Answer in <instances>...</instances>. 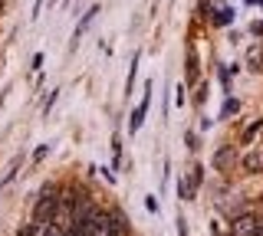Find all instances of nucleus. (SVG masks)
<instances>
[{"label": "nucleus", "instance_id": "f257e3e1", "mask_svg": "<svg viewBox=\"0 0 263 236\" xmlns=\"http://www.w3.org/2000/svg\"><path fill=\"white\" fill-rule=\"evenodd\" d=\"M56 207H60L56 190H53V187H43V190H40V200H36V220H53Z\"/></svg>", "mask_w": 263, "mask_h": 236}, {"label": "nucleus", "instance_id": "f03ea898", "mask_svg": "<svg viewBox=\"0 0 263 236\" xmlns=\"http://www.w3.org/2000/svg\"><path fill=\"white\" fill-rule=\"evenodd\" d=\"M260 220L253 217H237L234 220V236H260Z\"/></svg>", "mask_w": 263, "mask_h": 236}, {"label": "nucleus", "instance_id": "7ed1b4c3", "mask_svg": "<svg viewBox=\"0 0 263 236\" xmlns=\"http://www.w3.org/2000/svg\"><path fill=\"white\" fill-rule=\"evenodd\" d=\"M148 105H152V85L145 89V99H142V105H138V109L132 112V118H128V128H132V132H138V128H142V118H145Z\"/></svg>", "mask_w": 263, "mask_h": 236}, {"label": "nucleus", "instance_id": "20e7f679", "mask_svg": "<svg viewBox=\"0 0 263 236\" xmlns=\"http://www.w3.org/2000/svg\"><path fill=\"white\" fill-rule=\"evenodd\" d=\"M243 167L250 170V174H257V170H263V151H250L243 158Z\"/></svg>", "mask_w": 263, "mask_h": 236}, {"label": "nucleus", "instance_id": "39448f33", "mask_svg": "<svg viewBox=\"0 0 263 236\" xmlns=\"http://www.w3.org/2000/svg\"><path fill=\"white\" fill-rule=\"evenodd\" d=\"M96 13H99V7H89V13H86V17L79 20V27H76V39H79L82 33H86V27H89V23L96 20Z\"/></svg>", "mask_w": 263, "mask_h": 236}, {"label": "nucleus", "instance_id": "423d86ee", "mask_svg": "<svg viewBox=\"0 0 263 236\" xmlns=\"http://www.w3.org/2000/svg\"><path fill=\"white\" fill-rule=\"evenodd\" d=\"M112 226H115V236H125L128 233V223H125V217H122V213H112Z\"/></svg>", "mask_w": 263, "mask_h": 236}, {"label": "nucleus", "instance_id": "0eeeda50", "mask_svg": "<svg viewBox=\"0 0 263 236\" xmlns=\"http://www.w3.org/2000/svg\"><path fill=\"white\" fill-rule=\"evenodd\" d=\"M260 59H263L260 46H253V50H250V62H253V69H263V66H260Z\"/></svg>", "mask_w": 263, "mask_h": 236}, {"label": "nucleus", "instance_id": "6e6552de", "mask_svg": "<svg viewBox=\"0 0 263 236\" xmlns=\"http://www.w3.org/2000/svg\"><path fill=\"white\" fill-rule=\"evenodd\" d=\"M237 109H240V102H234V99H227V105H224V112H220V115H224V118H227V115H234V112H237Z\"/></svg>", "mask_w": 263, "mask_h": 236}, {"label": "nucleus", "instance_id": "1a4fd4ad", "mask_svg": "<svg viewBox=\"0 0 263 236\" xmlns=\"http://www.w3.org/2000/svg\"><path fill=\"white\" fill-rule=\"evenodd\" d=\"M145 207H148V210L155 213V210H158V200H155V197H145Z\"/></svg>", "mask_w": 263, "mask_h": 236}, {"label": "nucleus", "instance_id": "9d476101", "mask_svg": "<svg viewBox=\"0 0 263 236\" xmlns=\"http://www.w3.org/2000/svg\"><path fill=\"white\" fill-rule=\"evenodd\" d=\"M178 236H187V223H184V217L178 220Z\"/></svg>", "mask_w": 263, "mask_h": 236}, {"label": "nucleus", "instance_id": "9b49d317", "mask_svg": "<svg viewBox=\"0 0 263 236\" xmlns=\"http://www.w3.org/2000/svg\"><path fill=\"white\" fill-rule=\"evenodd\" d=\"M217 23H230V10H220L217 13Z\"/></svg>", "mask_w": 263, "mask_h": 236}]
</instances>
